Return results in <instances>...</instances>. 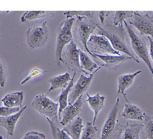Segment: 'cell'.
<instances>
[{
	"label": "cell",
	"instance_id": "1",
	"mask_svg": "<svg viewBox=\"0 0 153 139\" xmlns=\"http://www.w3.org/2000/svg\"><path fill=\"white\" fill-rule=\"evenodd\" d=\"M98 26V24L93 18L77 17L74 30V36L76 41L82 46L85 51L93 57H94V55L88 48L87 42L91 34Z\"/></svg>",
	"mask_w": 153,
	"mask_h": 139
},
{
	"label": "cell",
	"instance_id": "2",
	"mask_svg": "<svg viewBox=\"0 0 153 139\" xmlns=\"http://www.w3.org/2000/svg\"><path fill=\"white\" fill-rule=\"evenodd\" d=\"M32 107L39 114L48 118L56 123H57L59 103L42 94L36 95L32 102Z\"/></svg>",
	"mask_w": 153,
	"mask_h": 139
},
{
	"label": "cell",
	"instance_id": "3",
	"mask_svg": "<svg viewBox=\"0 0 153 139\" xmlns=\"http://www.w3.org/2000/svg\"><path fill=\"white\" fill-rule=\"evenodd\" d=\"M74 20V18H66L59 27L56 48V57L58 65L60 63H63L62 52L65 47L72 41V28Z\"/></svg>",
	"mask_w": 153,
	"mask_h": 139
},
{
	"label": "cell",
	"instance_id": "4",
	"mask_svg": "<svg viewBox=\"0 0 153 139\" xmlns=\"http://www.w3.org/2000/svg\"><path fill=\"white\" fill-rule=\"evenodd\" d=\"M124 23L130 39L131 46L133 50L136 54L145 63L151 73L153 74V67L150 61L148 49L146 41L134 32L133 29L127 23V21H125Z\"/></svg>",
	"mask_w": 153,
	"mask_h": 139
},
{
	"label": "cell",
	"instance_id": "5",
	"mask_svg": "<svg viewBox=\"0 0 153 139\" xmlns=\"http://www.w3.org/2000/svg\"><path fill=\"white\" fill-rule=\"evenodd\" d=\"M48 38V30L46 21L29 27L26 33L27 42L32 50L42 47L47 41Z\"/></svg>",
	"mask_w": 153,
	"mask_h": 139
},
{
	"label": "cell",
	"instance_id": "6",
	"mask_svg": "<svg viewBox=\"0 0 153 139\" xmlns=\"http://www.w3.org/2000/svg\"><path fill=\"white\" fill-rule=\"evenodd\" d=\"M87 47L93 54L121 55L113 48L109 40L102 35H91L87 42Z\"/></svg>",
	"mask_w": 153,
	"mask_h": 139
},
{
	"label": "cell",
	"instance_id": "7",
	"mask_svg": "<svg viewBox=\"0 0 153 139\" xmlns=\"http://www.w3.org/2000/svg\"><path fill=\"white\" fill-rule=\"evenodd\" d=\"M76 43L72 40L65 48L62 52V60L65 65L74 73L82 72L88 75V73L83 70L79 64V52Z\"/></svg>",
	"mask_w": 153,
	"mask_h": 139
},
{
	"label": "cell",
	"instance_id": "8",
	"mask_svg": "<svg viewBox=\"0 0 153 139\" xmlns=\"http://www.w3.org/2000/svg\"><path fill=\"white\" fill-rule=\"evenodd\" d=\"M129 23L136 27L142 35L153 38V17L148 14L134 11Z\"/></svg>",
	"mask_w": 153,
	"mask_h": 139
},
{
	"label": "cell",
	"instance_id": "9",
	"mask_svg": "<svg viewBox=\"0 0 153 139\" xmlns=\"http://www.w3.org/2000/svg\"><path fill=\"white\" fill-rule=\"evenodd\" d=\"M120 102V98H117L103 125L99 139H112L113 138L116 131Z\"/></svg>",
	"mask_w": 153,
	"mask_h": 139
},
{
	"label": "cell",
	"instance_id": "10",
	"mask_svg": "<svg viewBox=\"0 0 153 139\" xmlns=\"http://www.w3.org/2000/svg\"><path fill=\"white\" fill-rule=\"evenodd\" d=\"M102 65L99 67L93 73L90 74L88 76H85L84 75H81L78 80L77 81L76 84L74 85L70 94L68 97V104H71L74 103L80 96L83 95V94L88 89L91 82L93 80L94 75L99 70L103 67Z\"/></svg>",
	"mask_w": 153,
	"mask_h": 139
},
{
	"label": "cell",
	"instance_id": "11",
	"mask_svg": "<svg viewBox=\"0 0 153 139\" xmlns=\"http://www.w3.org/2000/svg\"><path fill=\"white\" fill-rule=\"evenodd\" d=\"M97 28V34L99 35H102L106 37L109 40L114 50L120 52H122L126 54L127 55L131 57L133 60L136 61L137 63H139V61L131 53L124 41L118 35H116L115 33L109 32L106 30L102 28L99 26Z\"/></svg>",
	"mask_w": 153,
	"mask_h": 139
},
{
	"label": "cell",
	"instance_id": "12",
	"mask_svg": "<svg viewBox=\"0 0 153 139\" xmlns=\"http://www.w3.org/2000/svg\"><path fill=\"white\" fill-rule=\"evenodd\" d=\"M83 104V95L80 96L74 103L69 104L62 112V119L60 124L66 126L74 119L80 112Z\"/></svg>",
	"mask_w": 153,
	"mask_h": 139
},
{
	"label": "cell",
	"instance_id": "13",
	"mask_svg": "<svg viewBox=\"0 0 153 139\" xmlns=\"http://www.w3.org/2000/svg\"><path fill=\"white\" fill-rule=\"evenodd\" d=\"M94 58H99L104 63L103 66H105L110 70H116L118 67L123 63L133 58L127 55H99L93 54Z\"/></svg>",
	"mask_w": 153,
	"mask_h": 139
},
{
	"label": "cell",
	"instance_id": "14",
	"mask_svg": "<svg viewBox=\"0 0 153 139\" xmlns=\"http://www.w3.org/2000/svg\"><path fill=\"white\" fill-rule=\"evenodd\" d=\"M27 107V106H24L20 109L19 112L15 114L7 117L0 118V126L4 128L6 130L8 136L14 135L16 125Z\"/></svg>",
	"mask_w": 153,
	"mask_h": 139
},
{
	"label": "cell",
	"instance_id": "15",
	"mask_svg": "<svg viewBox=\"0 0 153 139\" xmlns=\"http://www.w3.org/2000/svg\"><path fill=\"white\" fill-rule=\"evenodd\" d=\"M140 73H142V70H137L132 73L121 75L119 76L118 78L117 92L118 94H121L124 97L125 100L128 103L130 102L126 97L125 91L131 85V84L134 81L135 78Z\"/></svg>",
	"mask_w": 153,
	"mask_h": 139
},
{
	"label": "cell",
	"instance_id": "16",
	"mask_svg": "<svg viewBox=\"0 0 153 139\" xmlns=\"http://www.w3.org/2000/svg\"><path fill=\"white\" fill-rule=\"evenodd\" d=\"M87 98L86 101L88 103L90 109L93 111L94 113L92 123L93 125H94L99 112L104 107L106 98L105 96L100 95L99 93H97L93 96L87 94Z\"/></svg>",
	"mask_w": 153,
	"mask_h": 139
},
{
	"label": "cell",
	"instance_id": "17",
	"mask_svg": "<svg viewBox=\"0 0 153 139\" xmlns=\"http://www.w3.org/2000/svg\"><path fill=\"white\" fill-rule=\"evenodd\" d=\"M145 114L137 106L130 103L125 104L121 116L126 119L143 121Z\"/></svg>",
	"mask_w": 153,
	"mask_h": 139
},
{
	"label": "cell",
	"instance_id": "18",
	"mask_svg": "<svg viewBox=\"0 0 153 139\" xmlns=\"http://www.w3.org/2000/svg\"><path fill=\"white\" fill-rule=\"evenodd\" d=\"M83 129L82 119L80 116H77L71 122L65 126L62 130L65 131L71 139H80Z\"/></svg>",
	"mask_w": 153,
	"mask_h": 139
},
{
	"label": "cell",
	"instance_id": "19",
	"mask_svg": "<svg viewBox=\"0 0 153 139\" xmlns=\"http://www.w3.org/2000/svg\"><path fill=\"white\" fill-rule=\"evenodd\" d=\"M23 101V92L18 91L5 95L1 100L4 106L9 108L19 107Z\"/></svg>",
	"mask_w": 153,
	"mask_h": 139
},
{
	"label": "cell",
	"instance_id": "20",
	"mask_svg": "<svg viewBox=\"0 0 153 139\" xmlns=\"http://www.w3.org/2000/svg\"><path fill=\"white\" fill-rule=\"evenodd\" d=\"M76 73L75 72L73 75L72 78L71 79L68 85L63 89H62L61 94L59 95L58 97V103H59V117L60 119L61 114L63 110L66 107L68 104V97L69 94L71 92L74 85V79L75 77Z\"/></svg>",
	"mask_w": 153,
	"mask_h": 139
},
{
	"label": "cell",
	"instance_id": "21",
	"mask_svg": "<svg viewBox=\"0 0 153 139\" xmlns=\"http://www.w3.org/2000/svg\"><path fill=\"white\" fill-rule=\"evenodd\" d=\"M71 79L68 72L51 77L48 80L51 86L48 89V93L58 88H65L68 85Z\"/></svg>",
	"mask_w": 153,
	"mask_h": 139
},
{
	"label": "cell",
	"instance_id": "22",
	"mask_svg": "<svg viewBox=\"0 0 153 139\" xmlns=\"http://www.w3.org/2000/svg\"><path fill=\"white\" fill-rule=\"evenodd\" d=\"M143 128V124L130 123L127 122L121 139H140V133Z\"/></svg>",
	"mask_w": 153,
	"mask_h": 139
},
{
	"label": "cell",
	"instance_id": "23",
	"mask_svg": "<svg viewBox=\"0 0 153 139\" xmlns=\"http://www.w3.org/2000/svg\"><path fill=\"white\" fill-rule=\"evenodd\" d=\"M54 15V12L50 11H27L21 17L20 21L22 23H25L26 21L51 17Z\"/></svg>",
	"mask_w": 153,
	"mask_h": 139
},
{
	"label": "cell",
	"instance_id": "24",
	"mask_svg": "<svg viewBox=\"0 0 153 139\" xmlns=\"http://www.w3.org/2000/svg\"><path fill=\"white\" fill-rule=\"evenodd\" d=\"M79 64L81 69L85 72H92L94 69L99 68L97 64L92 61L89 56L86 54L81 50H79Z\"/></svg>",
	"mask_w": 153,
	"mask_h": 139
},
{
	"label": "cell",
	"instance_id": "25",
	"mask_svg": "<svg viewBox=\"0 0 153 139\" xmlns=\"http://www.w3.org/2000/svg\"><path fill=\"white\" fill-rule=\"evenodd\" d=\"M133 11H116L113 20V24L115 26L120 27L123 30V23L127 18L132 17L134 14Z\"/></svg>",
	"mask_w": 153,
	"mask_h": 139
},
{
	"label": "cell",
	"instance_id": "26",
	"mask_svg": "<svg viewBox=\"0 0 153 139\" xmlns=\"http://www.w3.org/2000/svg\"><path fill=\"white\" fill-rule=\"evenodd\" d=\"M49 123L53 139H71V138L63 130H61L55 122L51 121L48 118H46Z\"/></svg>",
	"mask_w": 153,
	"mask_h": 139
},
{
	"label": "cell",
	"instance_id": "27",
	"mask_svg": "<svg viewBox=\"0 0 153 139\" xmlns=\"http://www.w3.org/2000/svg\"><path fill=\"white\" fill-rule=\"evenodd\" d=\"M143 128L145 139H153V116L145 115Z\"/></svg>",
	"mask_w": 153,
	"mask_h": 139
},
{
	"label": "cell",
	"instance_id": "28",
	"mask_svg": "<svg viewBox=\"0 0 153 139\" xmlns=\"http://www.w3.org/2000/svg\"><path fill=\"white\" fill-rule=\"evenodd\" d=\"M97 132V128L93 123L87 122L83 129L80 139H95Z\"/></svg>",
	"mask_w": 153,
	"mask_h": 139
},
{
	"label": "cell",
	"instance_id": "29",
	"mask_svg": "<svg viewBox=\"0 0 153 139\" xmlns=\"http://www.w3.org/2000/svg\"><path fill=\"white\" fill-rule=\"evenodd\" d=\"M95 12L92 11H66L64 12V15L66 18H74V16L77 17H86L93 18V14Z\"/></svg>",
	"mask_w": 153,
	"mask_h": 139
},
{
	"label": "cell",
	"instance_id": "30",
	"mask_svg": "<svg viewBox=\"0 0 153 139\" xmlns=\"http://www.w3.org/2000/svg\"><path fill=\"white\" fill-rule=\"evenodd\" d=\"M47 72H48V70H42L38 68H34L30 71V72L29 73V75L24 79H23V81L21 82V84L24 85L28 81H30L31 79L37 78L38 76L43 75L44 73H45Z\"/></svg>",
	"mask_w": 153,
	"mask_h": 139
},
{
	"label": "cell",
	"instance_id": "31",
	"mask_svg": "<svg viewBox=\"0 0 153 139\" xmlns=\"http://www.w3.org/2000/svg\"><path fill=\"white\" fill-rule=\"evenodd\" d=\"M20 107L9 108L5 106H0V117H7L19 112Z\"/></svg>",
	"mask_w": 153,
	"mask_h": 139
},
{
	"label": "cell",
	"instance_id": "32",
	"mask_svg": "<svg viewBox=\"0 0 153 139\" xmlns=\"http://www.w3.org/2000/svg\"><path fill=\"white\" fill-rule=\"evenodd\" d=\"M22 139H46V137L42 132L30 131L27 132Z\"/></svg>",
	"mask_w": 153,
	"mask_h": 139
},
{
	"label": "cell",
	"instance_id": "33",
	"mask_svg": "<svg viewBox=\"0 0 153 139\" xmlns=\"http://www.w3.org/2000/svg\"><path fill=\"white\" fill-rule=\"evenodd\" d=\"M7 78V69L5 64L0 60V87L3 88Z\"/></svg>",
	"mask_w": 153,
	"mask_h": 139
},
{
	"label": "cell",
	"instance_id": "34",
	"mask_svg": "<svg viewBox=\"0 0 153 139\" xmlns=\"http://www.w3.org/2000/svg\"><path fill=\"white\" fill-rule=\"evenodd\" d=\"M109 11H100L98 12V14H99V17L100 18V22L103 24L104 23L105 19L106 18V17L108 16V14H109Z\"/></svg>",
	"mask_w": 153,
	"mask_h": 139
},
{
	"label": "cell",
	"instance_id": "35",
	"mask_svg": "<svg viewBox=\"0 0 153 139\" xmlns=\"http://www.w3.org/2000/svg\"><path fill=\"white\" fill-rule=\"evenodd\" d=\"M148 39L149 42V55L153 61V39L149 36H148Z\"/></svg>",
	"mask_w": 153,
	"mask_h": 139
},
{
	"label": "cell",
	"instance_id": "36",
	"mask_svg": "<svg viewBox=\"0 0 153 139\" xmlns=\"http://www.w3.org/2000/svg\"><path fill=\"white\" fill-rule=\"evenodd\" d=\"M0 139H3V137H2V136L0 135Z\"/></svg>",
	"mask_w": 153,
	"mask_h": 139
},
{
	"label": "cell",
	"instance_id": "37",
	"mask_svg": "<svg viewBox=\"0 0 153 139\" xmlns=\"http://www.w3.org/2000/svg\"><path fill=\"white\" fill-rule=\"evenodd\" d=\"M0 38H1V36H0Z\"/></svg>",
	"mask_w": 153,
	"mask_h": 139
},
{
	"label": "cell",
	"instance_id": "38",
	"mask_svg": "<svg viewBox=\"0 0 153 139\" xmlns=\"http://www.w3.org/2000/svg\"><path fill=\"white\" fill-rule=\"evenodd\" d=\"M0 88H1V87H0Z\"/></svg>",
	"mask_w": 153,
	"mask_h": 139
},
{
	"label": "cell",
	"instance_id": "39",
	"mask_svg": "<svg viewBox=\"0 0 153 139\" xmlns=\"http://www.w3.org/2000/svg\"><path fill=\"white\" fill-rule=\"evenodd\" d=\"M7 139H8V138H7Z\"/></svg>",
	"mask_w": 153,
	"mask_h": 139
}]
</instances>
